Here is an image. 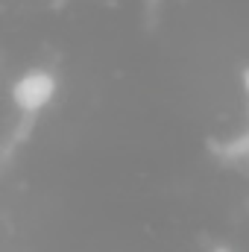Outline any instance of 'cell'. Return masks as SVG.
Returning <instances> with one entry per match:
<instances>
[{"mask_svg": "<svg viewBox=\"0 0 249 252\" xmlns=\"http://www.w3.org/2000/svg\"><path fill=\"white\" fill-rule=\"evenodd\" d=\"M12 94H15V103L24 112H38V109H44L53 100V94H56V76L50 70H27L24 76H18Z\"/></svg>", "mask_w": 249, "mask_h": 252, "instance_id": "6da1fadb", "label": "cell"}, {"mask_svg": "<svg viewBox=\"0 0 249 252\" xmlns=\"http://www.w3.org/2000/svg\"><path fill=\"white\" fill-rule=\"evenodd\" d=\"M244 91H247V97H249V67L244 70Z\"/></svg>", "mask_w": 249, "mask_h": 252, "instance_id": "7a4b0ae2", "label": "cell"}, {"mask_svg": "<svg viewBox=\"0 0 249 252\" xmlns=\"http://www.w3.org/2000/svg\"><path fill=\"white\" fill-rule=\"evenodd\" d=\"M214 252H229V250H226V247H220V250H214Z\"/></svg>", "mask_w": 249, "mask_h": 252, "instance_id": "3957f363", "label": "cell"}]
</instances>
